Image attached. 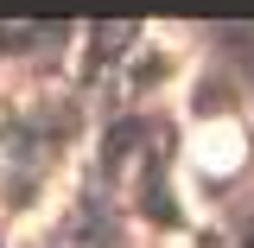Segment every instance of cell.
<instances>
[{
    "label": "cell",
    "instance_id": "cell-1",
    "mask_svg": "<svg viewBox=\"0 0 254 248\" xmlns=\"http://www.w3.org/2000/svg\"><path fill=\"white\" fill-rule=\"evenodd\" d=\"M248 165V127L235 115H203L190 127V172L197 178H235Z\"/></svg>",
    "mask_w": 254,
    "mask_h": 248
}]
</instances>
